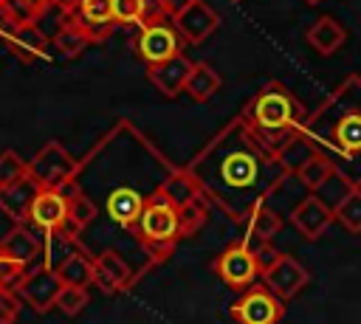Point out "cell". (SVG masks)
Here are the masks:
<instances>
[{"instance_id": "1", "label": "cell", "mask_w": 361, "mask_h": 324, "mask_svg": "<svg viewBox=\"0 0 361 324\" xmlns=\"http://www.w3.org/2000/svg\"><path fill=\"white\" fill-rule=\"evenodd\" d=\"M186 166L203 197L234 223H245L248 214L259 203H268L271 192L290 177L282 161L257 141L240 116L220 127Z\"/></svg>"}, {"instance_id": "2", "label": "cell", "mask_w": 361, "mask_h": 324, "mask_svg": "<svg viewBox=\"0 0 361 324\" xmlns=\"http://www.w3.org/2000/svg\"><path fill=\"white\" fill-rule=\"evenodd\" d=\"M302 132L344 180L361 186V76L350 73L313 113H307Z\"/></svg>"}, {"instance_id": "3", "label": "cell", "mask_w": 361, "mask_h": 324, "mask_svg": "<svg viewBox=\"0 0 361 324\" xmlns=\"http://www.w3.org/2000/svg\"><path fill=\"white\" fill-rule=\"evenodd\" d=\"M240 118L262 147L279 155L288 147V141H293L305 130L307 113L302 101L293 96V90L271 79L245 101V107L240 110Z\"/></svg>"}, {"instance_id": "4", "label": "cell", "mask_w": 361, "mask_h": 324, "mask_svg": "<svg viewBox=\"0 0 361 324\" xmlns=\"http://www.w3.org/2000/svg\"><path fill=\"white\" fill-rule=\"evenodd\" d=\"M130 234L141 242L144 254L149 256V265L164 262L175 251V245L180 239L178 208L169 203V197L161 189H152L147 194L144 211H141V217H138V223L133 225Z\"/></svg>"}, {"instance_id": "5", "label": "cell", "mask_w": 361, "mask_h": 324, "mask_svg": "<svg viewBox=\"0 0 361 324\" xmlns=\"http://www.w3.org/2000/svg\"><path fill=\"white\" fill-rule=\"evenodd\" d=\"M79 166L82 163L59 141H45V147L28 161V175L42 189H59V192H65L71 183H76Z\"/></svg>"}, {"instance_id": "6", "label": "cell", "mask_w": 361, "mask_h": 324, "mask_svg": "<svg viewBox=\"0 0 361 324\" xmlns=\"http://www.w3.org/2000/svg\"><path fill=\"white\" fill-rule=\"evenodd\" d=\"M214 273L234 290H248L259 276H262V268L257 262V251H254V242H248L245 237L243 239H234L228 242L217 259H214Z\"/></svg>"}, {"instance_id": "7", "label": "cell", "mask_w": 361, "mask_h": 324, "mask_svg": "<svg viewBox=\"0 0 361 324\" xmlns=\"http://www.w3.org/2000/svg\"><path fill=\"white\" fill-rule=\"evenodd\" d=\"M285 316V301L265 285H251L231 304V318L237 324H279Z\"/></svg>"}, {"instance_id": "8", "label": "cell", "mask_w": 361, "mask_h": 324, "mask_svg": "<svg viewBox=\"0 0 361 324\" xmlns=\"http://www.w3.org/2000/svg\"><path fill=\"white\" fill-rule=\"evenodd\" d=\"M62 287H65V282H62L59 270L54 265L42 262L37 268H28L23 285L17 287V296L25 304H31L37 313H48L51 307H56V299H59Z\"/></svg>"}, {"instance_id": "9", "label": "cell", "mask_w": 361, "mask_h": 324, "mask_svg": "<svg viewBox=\"0 0 361 324\" xmlns=\"http://www.w3.org/2000/svg\"><path fill=\"white\" fill-rule=\"evenodd\" d=\"M180 39L183 37L175 28V23H152V25H141L133 45L147 65H158L180 54Z\"/></svg>"}, {"instance_id": "10", "label": "cell", "mask_w": 361, "mask_h": 324, "mask_svg": "<svg viewBox=\"0 0 361 324\" xmlns=\"http://www.w3.org/2000/svg\"><path fill=\"white\" fill-rule=\"evenodd\" d=\"M93 42L107 39L116 31V17H113V0H76L71 11H65Z\"/></svg>"}, {"instance_id": "11", "label": "cell", "mask_w": 361, "mask_h": 324, "mask_svg": "<svg viewBox=\"0 0 361 324\" xmlns=\"http://www.w3.org/2000/svg\"><path fill=\"white\" fill-rule=\"evenodd\" d=\"M336 220V211H333V206L330 203H324L316 192H310L307 197H302L296 206H293V211H290V223H293V228L305 237V239H319L327 228H330V223Z\"/></svg>"}, {"instance_id": "12", "label": "cell", "mask_w": 361, "mask_h": 324, "mask_svg": "<svg viewBox=\"0 0 361 324\" xmlns=\"http://www.w3.org/2000/svg\"><path fill=\"white\" fill-rule=\"evenodd\" d=\"M307 279H310L307 268L302 262H296L290 254H279L276 262L262 270V285L271 287L282 301L293 299L307 285Z\"/></svg>"}, {"instance_id": "13", "label": "cell", "mask_w": 361, "mask_h": 324, "mask_svg": "<svg viewBox=\"0 0 361 324\" xmlns=\"http://www.w3.org/2000/svg\"><path fill=\"white\" fill-rule=\"evenodd\" d=\"M28 223L45 234H59L68 223V194L59 189H39V194L31 206Z\"/></svg>"}, {"instance_id": "14", "label": "cell", "mask_w": 361, "mask_h": 324, "mask_svg": "<svg viewBox=\"0 0 361 324\" xmlns=\"http://www.w3.org/2000/svg\"><path fill=\"white\" fill-rule=\"evenodd\" d=\"M195 62L183 54L166 59V62H158V65H147V76L149 82L155 85V90L166 99H175L180 93H186V82H189V73H192Z\"/></svg>"}, {"instance_id": "15", "label": "cell", "mask_w": 361, "mask_h": 324, "mask_svg": "<svg viewBox=\"0 0 361 324\" xmlns=\"http://www.w3.org/2000/svg\"><path fill=\"white\" fill-rule=\"evenodd\" d=\"M133 282L135 273L118 256V251H102L93 256V285H99L104 293H124Z\"/></svg>"}, {"instance_id": "16", "label": "cell", "mask_w": 361, "mask_h": 324, "mask_svg": "<svg viewBox=\"0 0 361 324\" xmlns=\"http://www.w3.org/2000/svg\"><path fill=\"white\" fill-rule=\"evenodd\" d=\"M172 23H175V28L180 31V37H183L186 42L200 45L203 39H209V37L214 34V28L220 25V17H217V11H214L209 3L195 0V3H192L183 14H178Z\"/></svg>"}, {"instance_id": "17", "label": "cell", "mask_w": 361, "mask_h": 324, "mask_svg": "<svg viewBox=\"0 0 361 324\" xmlns=\"http://www.w3.org/2000/svg\"><path fill=\"white\" fill-rule=\"evenodd\" d=\"M39 189H42V186H39L31 175H25V177H20V180H14V183H8V186H0V208H3L17 225H20V223H28V214H31V206H34Z\"/></svg>"}, {"instance_id": "18", "label": "cell", "mask_w": 361, "mask_h": 324, "mask_svg": "<svg viewBox=\"0 0 361 324\" xmlns=\"http://www.w3.org/2000/svg\"><path fill=\"white\" fill-rule=\"evenodd\" d=\"M144 203H147V194H141L138 189L133 186H116L110 194H107V217L121 225L124 231H133V225L138 223L141 211H144Z\"/></svg>"}, {"instance_id": "19", "label": "cell", "mask_w": 361, "mask_h": 324, "mask_svg": "<svg viewBox=\"0 0 361 324\" xmlns=\"http://www.w3.org/2000/svg\"><path fill=\"white\" fill-rule=\"evenodd\" d=\"M6 48L11 51L14 59H20L23 65H31V62H37V59L45 56V51H48V37H45V31H42L37 23L17 25L14 34L6 39Z\"/></svg>"}, {"instance_id": "20", "label": "cell", "mask_w": 361, "mask_h": 324, "mask_svg": "<svg viewBox=\"0 0 361 324\" xmlns=\"http://www.w3.org/2000/svg\"><path fill=\"white\" fill-rule=\"evenodd\" d=\"M39 251H42V242L34 237V231L28 228V223L14 225V228L0 239V254H6V256H11V259L23 262L25 268L39 256Z\"/></svg>"}, {"instance_id": "21", "label": "cell", "mask_w": 361, "mask_h": 324, "mask_svg": "<svg viewBox=\"0 0 361 324\" xmlns=\"http://www.w3.org/2000/svg\"><path fill=\"white\" fill-rule=\"evenodd\" d=\"M305 37H307V42H310L313 51H319L322 56H330V54H336V51L344 45L347 31H344V25H341L336 17H319V20L307 28Z\"/></svg>"}, {"instance_id": "22", "label": "cell", "mask_w": 361, "mask_h": 324, "mask_svg": "<svg viewBox=\"0 0 361 324\" xmlns=\"http://www.w3.org/2000/svg\"><path fill=\"white\" fill-rule=\"evenodd\" d=\"M166 197H169V203L175 206V208H180L183 203H189V200H195V197H200L203 192H200V186H197V180H195V175L189 172V166H172L169 172H166V177L161 180V186H158Z\"/></svg>"}, {"instance_id": "23", "label": "cell", "mask_w": 361, "mask_h": 324, "mask_svg": "<svg viewBox=\"0 0 361 324\" xmlns=\"http://www.w3.org/2000/svg\"><path fill=\"white\" fill-rule=\"evenodd\" d=\"M279 228H282L279 214L268 203H259L248 214V220H245V239H251V242H271L279 234Z\"/></svg>"}, {"instance_id": "24", "label": "cell", "mask_w": 361, "mask_h": 324, "mask_svg": "<svg viewBox=\"0 0 361 324\" xmlns=\"http://www.w3.org/2000/svg\"><path fill=\"white\" fill-rule=\"evenodd\" d=\"M62 276L65 285H76V287H87L93 282V256H87L82 248H73L65 254V259L59 265H54Z\"/></svg>"}, {"instance_id": "25", "label": "cell", "mask_w": 361, "mask_h": 324, "mask_svg": "<svg viewBox=\"0 0 361 324\" xmlns=\"http://www.w3.org/2000/svg\"><path fill=\"white\" fill-rule=\"evenodd\" d=\"M90 42H93V39L65 14V20L59 23V28H56V34H54V48H56L65 59H76Z\"/></svg>"}, {"instance_id": "26", "label": "cell", "mask_w": 361, "mask_h": 324, "mask_svg": "<svg viewBox=\"0 0 361 324\" xmlns=\"http://www.w3.org/2000/svg\"><path fill=\"white\" fill-rule=\"evenodd\" d=\"M217 90H220V73L206 62H195L186 82V96L195 101H209Z\"/></svg>"}, {"instance_id": "27", "label": "cell", "mask_w": 361, "mask_h": 324, "mask_svg": "<svg viewBox=\"0 0 361 324\" xmlns=\"http://www.w3.org/2000/svg\"><path fill=\"white\" fill-rule=\"evenodd\" d=\"M336 175V166L319 152V155H313L310 161H305L302 166H299V172H296V177L302 180V186L305 189H310V192H319V189H324L327 186V180Z\"/></svg>"}, {"instance_id": "28", "label": "cell", "mask_w": 361, "mask_h": 324, "mask_svg": "<svg viewBox=\"0 0 361 324\" xmlns=\"http://www.w3.org/2000/svg\"><path fill=\"white\" fill-rule=\"evenodd\" d=\"M209 220V200L200 194L189 203H183L178 208V225H180V237H195Z\"/></svg>"}, {"instance_id": "29", "label": "cell", "mask_w": 361, "mask_h": 324, "mask_svg": "<svg viewBox=\"0 0 361 324\" xmlns=\"http://www.w3.org/2000/svg\"><path fill=\"white\" fill-rule=\"evenodd\" d=\"M336 220L350 231V234H361V186H353L336 206Z\"/></svg>"}, {"instance_id": "30", "label": "cell", "mask_w": 361, "mask_h": 324, "mask_svg": "<svg viewBox=\"0 0 361 324\" xmlns=\"http://www.w3.org/2000/svg\"><path fill=\"white\" fill-rule=\"evenodd\" d=\"M96 214H99V208H96V203L76 186L71 194H68V223L73 225V228H85V225H90L93 220H96Z\"/></svg>"}, {"instance_id": "31", "label": "cell", "mask_w": 361, "mask_h": 324, "mask_svg": "<svg viewBox=\"0 0 361 324\" xmlns=\"http://www.w3.org/2000/svg\"><path fill=\"white\" fill-rule=\"evenodd\" d=\"M313 155H319V149L305 138V132H299L293 141H288V147H285L276 158L282 161V166H285L290 175H296V172H299V166H302L305 161H310Z\"/></svg>"}, {"instance_id": "32", "label": "cell", "mask_w": 361, "mask_h": 324, "mask_svg": "<svg viewBox=\"0 0 361 324\" xmlns=\"http://www.w3.org/2000/svg\"><path fill=\"white\" fill-rule=\"evenodd\" d=\"M113 17L118 25H144L147 0H113Z\"/></svg>"}, {"instance_id": "33", "label": "cell", "mask_w": 361, "mask_h": 324, "mask_svg": "<svg viewBox=\"0 0 361 324\" xmlns=\"http://www.w3.org/2000/svg\"><path fill=\"white\" fill-rule=\"evenodd\" d=\"M48 6H54V0H8V11L20 25L37 23L48 11Z\"/></svg>"}, {"instance_id": "34", "label": "cell", "mask_w": 361, "mask_h": 324, "mask_svg": "<svg viewBox=\"0 0 361 324\" xmlns=\"http://www.w3.org/2000/svg\"><path fill=\"white\" fill-rule=\"evenodd\" d=\"M25 175H28V161H23L14 149H3L0 152V186H8Z\"/></svg>"}, {"instance_id": "35", "label": "cell", "mask_w": 361, "mask_h": 324, "mask_svg": "<svg viewBox=\"0 0 361 324\" xmlns=\"http://www.w3.org/2000/svg\"><path fill=\"white\" fill-rule=\"evenodd\" d=\"M87 301H90V296H87L85 287L65 285L62 293H59V299H56V307H59L65 316H76V313H82V310L87 307Z\"/></svg>"}, {"instance_id": "36", "label": "cell", "mask_w": 361, "mask_h": 324, "mask_svg": "<svg viewBox=\"0 0 361 324\" xmlns=\"http://www.w3.org/2000/svg\"><path fill=\"white\" fill-rule=\"evenodd\" d=\"M25 273H28V268L23 262L0 254V290H17L25 279Z\"/></svg>"}, {"instance_id": "37", "label": "cell", "mask_w": 361, "mask_h": 324, "mask_svg": "<svg viewBox=\"0 0 361 324\" xmlns=\"http://www.w3.org/2000/svg\"><path fill=\"white\" fill-rule=\"evenodd\" d=\"M20 296L17 290H0V324H14L20 313Z\"/></svg>"}, {"instance_id": "38", "label": "cell", "mask_w": 361, "mask_h": 324, "mask_svg": "<svg viewBox=\"0 0 361 324\" xmlns=\"http://www.w3.org/2000/svg\"><path fill=\"white\" fill-rule=\"evenodd\" d=\"M17 25H20V23H17V20H14V14L8 11V0H6V3H0V39L6 42V39L14 34V28H17Z\"/></svg>"}, {"instance_id": "39", "label": "cell", "mask_w": 361, "mask_h": 324, "mask_svg": "<svg viewBox=\"0 0 361 324\" xmlns=\"http://www.w3.org/2000/svg\"><path fill=\"white\" fill-rule=\"evenodd\" d=\"M161 3H164L166 17H169V20H175V17H178V14H183L195 0H161Z\"/></svg>"}, {"instance_id": "40", "label": "cell", "mask_w": 361, "mask_h": 324, "mask_svg": "<svg viewBox=\"0 0 361 324\" xmlns=\"http://www.w3.org/2000/svg\"><path fill=\"white\" fill-rule=\"evenodd\" d=\"M54 3H56V6H62L65 11H71V8L76 6V0H54Z\"/></svg>"}, {"instance_id": "41", "label": "cell", "mask_w": 361, "mask_h": 324, "mask_svg": "<svg viewBox=\"0 0 361 324\" xmlns=\"http://www.w3.org/2000/svg\"><path fill=\"white\" fill-rule=\"evenodd\" d=\"M305 3H307V6H316V3H322V0H305Z\"/></svg>"}, {"instance_id": "42", "label": "cell", "mask_w": 361, "mask_h": 324, "mask_svg": "<svg viewBox=\"0 0 361 324\" xmlns=\"http://www.w3.org/2000/svg\"><path fill=\"white\" fill-rule=\"evenodd\" d=\"M0 3H6V0H0Z\"/></svg>"}]
</instances>
